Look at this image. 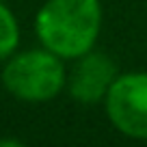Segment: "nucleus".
I'll return each instance as SVG.
<instances>
[{"label": "nucleus", "instance_id": "f257e3e1", "mask_svg": "<svg viewBox=\"0 0 147 147\" xmlns=\"http://www.w3.org/2000/svg\"><path fill=\"white\" fill-rule=\"evenodd\" d=\"M100 28V0H48L35 18L39 41L59 59H78L93 50Z\"/></svg>", "mask_w": 147, "mask_h": 147}, {"label": "nucleus", "instance_id": "39448f33", "mask_svg": "<svg viewBox=\"0 0 147 147\" xmlns=\"http://www.w3.org/2000/svg\"><path fill=\"white\" fill-rule=\"evenodd\" d=\"M20 43V26L15 15L0 2V61L9 59Z\"/></svg>", "mask_w": 147, "mask_h": 147}, {"label": "nucleus", "instance_id": "0eeeda50", "mask_svg": "<svg viewBox=\"0 0 147 147\" xmlns=\"http://www.w3.org/2000/svg\"><path fill=\"white\" fill-rule=\"evenodd\" d=\"M0 2H2V0H0Z\"/></svg>", "mask_w": 147, "mask_h": 147}, {"label": "nucleus", "instance_id": "423d86ee", "mask_svg": "<svg viewBox=\"0 0 147 147\" xmlns=\"http://www.w3.org/2000/svg\"><path fill=\"white\" fill-rule=\"evenodd\" d=\"M2 145H22V143H20V141H15V138H7V141H0V147H2Z\"/></svg>", "mask_w": 147, "mask_h": 147}, {"label": "nucleus", "instance_id": "20e7f679", "mask_svg": "<svg viewBox=\"0 0 147 147\" xmlns=\"http://www.w3.org/2000/svg\"><path fill=\"white\" fill-rule=\"evenodd\" d=\"M117 78V67L108 54L89 50L78 56L69 74V95L80 104H95L104 100L113 80Z\"/></svg>", "mask_w": 147, "mask_h": 147}, {"label": "nucleus", "instance_id": "7ed1b4c3", "mask_svg": "<svg viewBox=\"0 0 147 147\" xmlns=\"http://www.w3.org/2000/svg\"><path fill=\"white\" fill-rule=\"evenodd\" d=\"M104 104L110 123L121 134L147 141V71L117 74Z\"/></svg>", "mask_w": 147, "mask_h": 147}, {"label": "nucleus", "instance_id": "f03ea898", "mask_svg": "<svg viewBox=\"0 0 147 147\" xmlns=\"http://www.w3.org/2000/svg\"><path fill=\"white\" fill-rule=\"evenodd\" d=\"M2 84L22 102H48L65 87L63 59L46 48L15 54L2 69Z\"/></svg>", "mask_w": 147, "mask_h": 147}]
</instances>
